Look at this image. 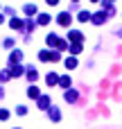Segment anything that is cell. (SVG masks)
Masks as SVG:
<instances>
[{"label": "cell", "mask_w": 122, "mask_h": 129, "mask_svg": "<svg viewBox=\"0 0 122 129\" xmlns=\"http://www.w3.org/2000/svg\"><path fill=\"white\" fill-rule=\"evenodd\" d=\"M70 52H72V54H79V52H82V43H75V45H70Z\"/></svg>", "instance_id": "cell-13"}, {"label": "cell", "mask_w": 122, "mask_h": 129, "mask_svg": "<svg viewBox=\"0 0 122 129\" xmlns=\"http://www.w3.org/2000/svg\"><path fill=\"white\" fill-rule=\"evenodd\" d=\"M25 14H29V16L36 14V7H34V5H27V7H25Z\"/></svg>", "instance_id": "cell-17"}, {"label": "cell", "mask_w": 122, "mask_h": 129, "mask_svg": "<svg viewBox=\"0 0 122 129\" xmlns=\"http://www.w3.org/2000/svg\"><path fill=\"white\" fill-rule=\"evenodd\" d=\"M50 118H52V120L57 122V120H61V113H59L57 109H52V111H50Z\"/></svg>", "instance_id": "cell-14"}, {"label": "cell", "mask_w": 122, "mask_h": 129, "mask_svg": "<svg viewBox=\"0 0 122 129\" xmlns=\"http://www.w3.org/2000/svg\"><path fill=\"white\" fill-rule=\"evenodd\" d=\"M93 2H97V0H93Z\"/></svg>", "instance_id": "cell-24"}, {"label": "cell", "mask_w": 122, "mask_h": 129, "mask_svg": "<svg viewBox=\"0 0 122 129\" xmlns=\"http://www.w3.org/2000/svg\"><path fill=\"white\" fill-rule=\"evenodd\" d=\"M63 98H66V102H75V100H77V93H75V91H66Z\"/></svg>", "instance_id": "cell-5"}, {"label": "cell", "mask_w": 122, "mask_h": 129, "mask_svg": "<svg viewBox=\"0 0 122 129\" xmlns=\"http://www.w3.org/2000/svg\"><path fill=\"white\" fill-rule=\"evenodd\" d=\"M57 20H59V25L68 27V25H70V20H72V16H70L68 11H63V14H59V18H57Z\"/></svg>", "instance_id": "cell-1"}, {"label": "cell", "mask_w": 122, "mask_h": 129, "mask_svg": "<svg viewBox=\"0 0 122 129\" xmlns=\"http://www.w3.org/2000/svg\"><path fill=\"white\" fill-rule=\"evenodd\" d=\"M57 2H59V0H48V5H57Z\"/></svg>", "instance_id": "cell-21"}, {"label": "cell", "mask_w": 122, "mask_h": 129, "mask_svg": "<svg viewBox=\"0 0 122 129\" xmlns=\"http://www.w3.org/2000/svg\"><path fill=\"white\" fill-rule=\"evenodd\" d=\"M68 39H70V41H75V43H82V41H84V34H82V32H77V29H72V32L68 34Z\"/></svg>", "instance_id": "cell-2"}, {"label": "cell", "mask_w": 122, "mask_h": 129, "mask_svg": "<svg viewBox=\"0 0 122 129\" xmlns=\"http://www.w3.org/2000/svg\"><path fill=\"white\" fill-rule=\"evenodd\" d=\"M38 107H41V109H48V107H50V98H48V95H38Z\"/></svg>", "instance_id": "cell-4"}, {"label": "cell", "mask_w": 122, "mask_h": 129, "mask_svg": "<svg viewBox=\"0 0 122 129\" xmlns=\"http://www.w3.org/2000/svg\"><path fill=\"white\" fill-rule=\"evenodd\" d=\"M9 75H14V77H20V75H23V68H20V66H14Z\"/></svg>", "instance_id": "cell-11"}, {"label": "cell", "mask_w": 122, "mask_h": 129, "mask_svg": "<svg viewBox=\"0 0 122 129\" xmlns=\"http://www.w3.org/2000/svg\"><path fill=\"white\" fill-rule=\"evenodd\" d=\"M9 25L18 29V27H23V20H20V18H11V20H9Z\"/></svg>", "instance_id": "cell-8"}, {"label": "cell", "mask_w": 122, "mask_h": 129, "mask_svg": "<svg viewBox=\"0 0 122 129\" xmlns=\"http://www.w3.org/2000/svg\"><path fill=\"white\" fill-rule=\"evenodd\" d=\"M45 82H48V84H57V82H59V77H57L54 73H50V75L45 77Z\"/></svg>", "instance_id": "cell-12"}, {"label": "cell", "mask_w": 122, "mask_h": 129, "mask_svg": "<svg viewBox=\"0 0 122 129\" xmlns=\"http://www.w3.org/2000/svg\"><path fill=\"white\" fill-rule=\"evenodd\" d=\"M38 59H41V61H48V59H50V52H48V50H43V52L38 54Z\"/></svg>", "instance_id": "cell-18"}, {"label": "cell", "mask_w": 122, "mask_h": 129, "mask_svg": "<svg viewBox=\"0 0 122 129\" xmlns=\"http://www.w3.org/2000/svg\"><path fill=\"white\" fill-rule=\"evenodd\" d=\"M45 41H48V45H57V43H59V39H57L54 34H48V39H45Z\"/></svg>", "instance_id": "cell-9"}, {"label": "cell", "mask_w": 122, "mask_h": 129, "mask_svg": "<svg viewBox=\"0 0 122 129\" xmlns=\"http://www.w3.org/2000/svg\"><path fill=\"white\" fill-rule=\"evenodd\" d=\"M72 2H79V0H72Z\"/></svg>", "instance_id": "cell-23"}, {"label": "cell", "mask_w": 122, "mask_h": 129, "mask_svg": "<svg viewBox=\"0 0 122 129\" xmlns=\"http://www.w3.org/2000/svg\"><path fill=\"white\" fill-rule=\"evenodd\" d=\"M25 111H27L25 107H18V109H16V113H18V116H25Z\"/></svg>", "instance_id": "cell-20"}, {"label": "cell", "mask_w": 122, "mask_h": 129, "mask_svg": "<svg viewBox=\"0 0 122 129\" xmlns=\"http://www.w3.org/2000/svg\"><path fill=\"white\" fill-rule=\"evenodd\" d=\"M9 118V111L7 109H0V120H7Z\"/></svg>", "instance_id": "cell-19"}, {"label": "cell", "mask_w": 122, "mask_h": 129, "mask_svg": "<svg viewBox=\"0 0 122 129\" xmlns=\"http://www.w3.org/2000/svg\"><path fill=\"white\" fill-rule=\"evenodd\" d=\"M91 16H93L91 11H82V14L77 16V18H79V23H86V20H91Z\"/></svg>", "instance_id": "cell-6"}, {"label": "cell", "mask_w": 122, "mask_h": 129, "mask_svg": "<svg viewBox=\"0 0 122 129\" xmlns=\"http://www.w3.org/2000/svg\"><path fill=\"white\" fill-rule=\"evenodd\" d=\"M106 18H109V16H106V14H104V11H100V14H95V18H91V20H93V23H95V25H102V23H104V20H106Z\"/></svg>", "instance_id": "cell-3"}, {"label": "cell", "mask_w": 122, "mask_h": 129, "mask_svg": "<svg viewBox=\"0 0 122 129\" xmlns=\"http://www.w3.org/2000/svg\"><path fill=\"white\" fill-rule=\"evenodd\" d=\"M118 36H120V39H122V29H120V32H118Z\"/></svg>", "instance_id": "cell-22"}, {"label": "cell", "mask_w": 122, "mask_h": 129, "mask_svg": "<svg viewBox=\"0 0 122 129\" xmlns=\"http://www.w3.org/2000/svg\"><path fill=\"white\" fill-rule=\"evenodd\" d=\"M66 68H77V59H75V57L66 59Z\"/></svg>", "instance_id": "cell-10"}, {"label": "cell", "mask_w": 122, "mask_h": 129, "mask_svg": "<svg viewBox=\"0 0 122 129\" xmlns=\"http://www.w3.org/2000/svg\"><path fill=\"white\" fill-rule=\"evenodd\" d=\"M59 84H61L63 88H68V86H70V77H61V79H59Z\"/></svg>", "instance_id": "cell-16"}, {"label": "cell", "mask_w": 122, "mask_h": 129, "mask_svg": "<svg viewBox=\"0 0 122 129\" xmlns=\"http://www.w3.org/2000/svg\"><path fill=\"white\" fill-rule=\"evenodd\" d=\"M38 23H41V25H48V23H50V16H48V14H41Z\"/></svg>", "instance_id": "cell-15"}, {"label": "cell", "mask_w": 122, "mask_h": 129, "mask_svg": "<svg viewBox=\"0 0 122 129\" xmlns=\"http://www.w3.org/2000/svg\"><path fill=\"white\" fill-rule=\"evenodd\" d=\"M27 95H29V98H38L41 93H38V88H36V86H29V88H27Z\"/></svg>", "instance_id": "cell-7"}]
</instances>
